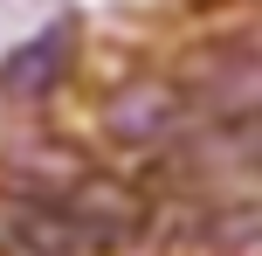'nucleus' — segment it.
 I'll return each instance as SVG.
<instances>
[{
    "label": "nucleus",
    "mask_w": 262,
    "mask_h": 256,
    "mask_svg": "<svg viewBox=\"0 0 262 256\" xmlns=\"http://www.w3.org/2000/svg\"><path fill=\"white\" fill-rule=\"evenodd\" d=\"M69 69V21L41 28V35H28L21 49L0 55V97H14V104H41V97L62 83Z\"/></svg>",
    "instance_id": "f03ea898"
},
{
    "label": "nucleus",
    "mask_w": 262,
    "mask_h": 256,
    "mask_svg": "<svg viewBox=\"0 0 262 256\" xmlns=\"http://www.w3.org/2000/svg\"><path fill=\"white\" fill-rule=\"evenodd\" d=\"M193 118H200V111H193V97H186V90H166V83L124 90L118 104H111V132L131 139V146H166V139H180Z\"/></svg>",
    "instance_id": "7ed1b4c3"
},
{
    "label": "nucleus",
    "mask_w": 262,
    "mask_h": 256,
    "mask_svg": "<svg viewBox=\"0 0 262 256\" xmlns=\"http://www.w3.org/2000/svg\"><path fill=\"white\" fill-rule=\"evenodd\" d=\"M131 229H138V208L97 180H83L76 194H35L0 208V243L14 256H104Z\"/></svg>",
    "instance_id": "f257e3e1"
}]
</instances>
